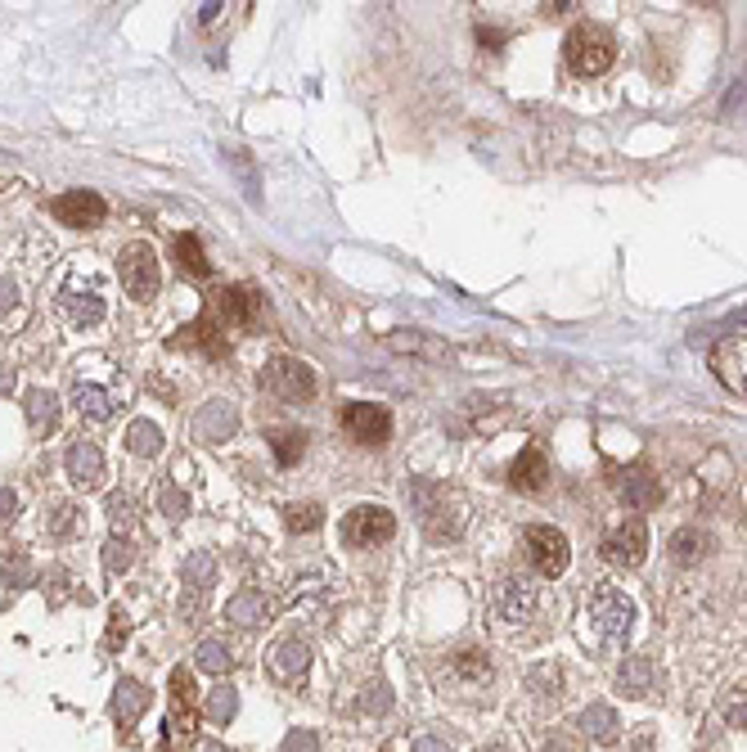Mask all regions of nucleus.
Here are the masks:
<instances>
[{
	"mask_svg": "<svg viewBox=\"0 0 747 752\" xmlns=\"http://www.w3.org/2000/svg\"><path fill=\"white\" fill-rule=\"evenodd\" d=\"M45 527H50V536H72V532H77V509H72V505H50Z\"/></svg>",
	"mask_w": 747,
	"mask_h": 752,
	"instance_id": "39",
	"label": "nucleus"
},
{
	"mask_svg": "<svg viewBox=\"0 0 747 752\" xmlns=\"http://www.w3.org/2000/svg\"><path fill=\"white\" fill-rule=\"evenodd\" d=\"M585 622L594 626L608 649H621L635 631V604H630L626 590H617L612 581H594L590 595H585Z\"/></svg>",
	"mask_w": 747,
	"mask_h": 752,
	"instance_id": "1",
	"label": "nucleus"
},
{
	"mask_svg": "<svg viewBox=\"0 0 747 752\" xmlns=\"http://www.w3.org/2000/svg\"><path fill=\"white\" fill-rule=\"evenodd\" d=\"M617 496L626 509H635V514H644V509H653L657 500H662V482L653 478L648 469H626L617 482Z\"/></svg>",
	"mask_w": 747,
	"mask_h": 752,
	"instance_id": "16",
	"label": "nucleus"
},
{
	"mask_svg": "<svg viewBox=\"0 0 747 752\" xmlns=\"http://www.w3.org/2000/svg\"><path fill=\"white\" fill-rule=\"evenodd\" d=\"M72 401H77V410H81V415H90V419H108V415H113V406H117V397L108 388H99V383H77Z\"/></svg>",
	"mask_w": 747,
	"mask_h": 752,
	"instance_id": "29",
	"label": "nucleus"
},
{
	"mask_svg": "<svg viewBox=\"0 0 747 752\" xmlns=\"http://www.w3.org/2000/svg\"><path fill=\"white\" fill-rule=\"evenodd\" d=\"M563 59L576 77H599L612 68L617 46H612V32H603L599 23H576L563 41Z\"/></svg>",
	"mask_w": 747,
	"mask_h": 752,
	"instance_id": "3",
	"label": "nucleus"
},
{
	"mask_svg": "<svg viewBox=\"0 0 747 752\" xmlns=\"http://www.w3.org/2000/svg\"><path fill=\"white\" fill-rule=\"evenodd\" d=\"M270 451H275V460L288 469V464L302 460V451H306V433H302V428H270Z\"/></svg>",
	"mask_w": 747,
	"mask_h": 752,
	"instance_id": "30",
	"label": "nucleus"
},
{
	"mask_svg": "<svg viewBox=\"0 0 747 752\" xmlns=\"http://www.w3.org/2000/svg\"><path fill=\"white\" fill-rule=\"evenodd\" d=\"M743 109H747V73L738 77V82L729 86V95H725V100H720V118H725V122H734V113H743Z\"/></svg>",
	"mask_w": 747,
	"mask_h": 752,
	"instance_id": "41",
	"label": "nucleus"
},
{
	"mask_svg": "<svg viewBox=\"0 0 747 752\" xmlns=\"http://www.w3.org/2000/svg\"><path fill=\"white\" fill-rule=\"evenodd\" d=\"M644 554H648L644 518H626V523H621L617 532H608V541H603V559H608L612 568H639Z\"/></svg>",
	"mask_w": 747,
	"mask_h": 752,
	"instance_id": "11",
	"label": "nucleus"
},
{
	"mask_svg": "<svg viewBox=\"0 0 747 752\" xmlns=\"http://www.w3.org/2000/svg\"><path fill=\"white\" fill-rule=\"evenodd\" d=\"M117 275H122V289L131 293L135 302H149L153 293H158V284H162V275H158V253H153V244H144V239L126 244L122 253H117Z\"/></svg>",
	"mask_w": 747,
	"mask_h": 752,
	"instance_id": "4",
	"label": "nucleus"
},
{
	"mask_svg": "<svg viewBox=\"0 0 747 752\" xmlns=\"http://www.w3.org/2000/svg\"><path fill=\"white\" fill-rule=\"evenodd\" d=\"M63 464H68V478L77 482V487H86V491H95L99 482H104V455H99V446L86 442V437L68 446V460H63Z\"/></svg>",
	"mask_w": 747,
	"mask_h": 752,
	"instance_id": "17",
	"label": "nucleus"
},
{
	"mask_svg": "<svg viewBox=\"0 0 747 752\" xmlns=\"http://www.w3.org/2000/svg\"><path fill=\"white\" fill-rule=\"evenodd\" d=\"M189 676H194L189 667H176V671H171V698H176L180 712H189V707H194V685H189Z\"/></svg>",
	"mask_w": 747,
	"mask_h": 752,
	"instance_id": "40",
	"label": "nucleus"
},
{
	"mask_svg": "<svg viewBox=\"0 0 747 752\" xmlns=\"http://www.w3.org/2000/svg\"><path fill=\"white\" fill-rule=\"evenodd\" d=\"M266 667L275 680H284V685H297V680L306 676V667H311V644L297 640V635H288V640H279L275 649L266 653Z\"/></svg>",
	"mask_w": 747,
	"mask_h": 752,
	"instance_id": "14",
	"label": "nucleus"
},
{
	"mask_svg": "<svg viewBox=\"0 0 747 752\" xmlns=\"http://www.w3.org/2000/svg\"><path fill=\"white\" fill-rule=\"evenodd\" d=\"M261 383H270V392L284 401H311L315 397V370L297 356H275L261 374Z\"/></svg>",
	"mask_w": 747,
	"mask_h": 752,
	"instance_id": "8",
	"label": "nucleus"
},
{
	"mask_svg": "<svg viewBox=\"0 0 747 752\" xmlns=\"http://www.w3.org/2000/svg\"><path fill=\"white\" fill-rule=\"evenodd\" d=\"M234 712H239V694H234V685H216L212 694H207V703H203V716H207V721H216V725H225Z\"/></svg>",
	"mask_w": 747,
	"mask_h": 752,
	"instance_id": "33",
	"label": "nucleus"
},
{
	"mask_svg": "<svg viewBox=\"0 0 747 752\" xmlns=\"http://www.w3.org/2000/svg\"><path fill=\"white\" fill-rule=\"evenodd\" d=\"M212 581H216V559H212L207 550H194V554L185 559V586L194 590V595H203Z\"/></svg>",
	"mask_w": 747,
	"mask_h": 752,
	"instance_id": "31",
	"label": "nucleus"
},
{
	"mask_svg": "<svg viewBox=\"0 0 747 752\" xmlns=\"http://www.w3.org/2000/svg\"><path fill=\"white\" fill-rule=\"evenodd\" d=\"M149 703H153V694L140 685V680H117V689H113V716H117V725H122V730H131V725L149 712Z\"/></svg>",
	"mask_w": 747,
	"mask_h": 752,
	"instance_id": "20",
	"label": "nucleus"
},
{
	"mask_svg": "<svg viewBox=\"0 0 747 752\" xmlns=\"http://www.w3.org/2000/svg\"><path fill=\"white\" fill-rule=\"evenodd\" d=\"M270 617V599L261 595L257 586H243L230 595V604H225V622L243 626V631H252V626H261Z\"/></svg>",
	"mask_w": 747,
	"mask_h": 752,
	"instance_id": "18",
	"label": "nucleus"
},
{
	"mask_svg": "<svg viewBox=\"0 0 747 752\" xmlns=\"http://www.w3.org/2000/svg\"><path fill=\"white\" fill-rule=\"evenodd\" d=\"M230 649H225L221 640H203L194 649V667L198 671H207V676H225V671H230Z\"/></svg>",
	"mask_w": 747,
	"mask_h": 752,
	"instance_id": "32",
	"label": "nucleus"
},
{
	"mask_svg": "<svg viewBox=\"0 0 747 752\" xmlns=\"http://www.w3.org/2000/svg\"><path fill=\"white\" fill-rule=\"evenodd\" d=\"M617 685L626 698H648L657 689V662L648 658V653H635V658L621 662L617 671Z\"/></svg>",
	"mask_w": 747,
	"mask_h": 752,
	"instance_id": "19",
	"label": "nucleus"
},
{
	"mask_svg": "<svg viewBox=\"0 0 747 752\" xmlns=\"http://www.w3.org/2000/svg\"><path fill=\"white\" fill-rule=\"evenodd\" d=\"M342 428H347V437L356 446L378 451V446H387V437H392V415H387L383 406H374V401H351V406L342 410Z\"/></svg>",
	"mask_w": 747,
	"mask_h": 752,
	"instance_id": "7",
	"label": "nucleus"
},
{
	"mask_svg": "<svg viewBox=\"0 0 747 752\" xmlns=\"http://www.w3.org/2000/svg\"><path fill=\"white\" fill-rule=\"evenodd\" d=\"M221 311H225V325L230 329H257L261 320V293L252 284H230L221 293Z\"/></svg>",
	"mask_w": 747,
	"mask_h": 752,
	"instance_id": "15",
	"label": "nucleus"
},
{
	"mask_svg": "<svg viewBox=\"0 0 747 752\" xmlns=\"http://www.w3.org/2000/svg\"><path fill=\"white\" fill-rule=\"evenodd\" d=\"M225 163L234 167V172L243 176V185H248V194H257V172L248 167V158H243V149H225Z\"/></svg>",
	"mask_w": 747,
	"mask_h": 752,
	"instance_id": "44",
	"label": "nucleus"
},
{
	"mask_svg": "<svg viewBox=\"0 0 747 752\" xmlns=\"http://www.w3.org/2000/svg\"><path fill=\"white\" fill-rule=\"evenodd\" d=\"M527 694H536L540 703H563V667L536 662V667L527 671Z\"/></svg>",
	"mask_w": 747,
	"mask_h": 752,
	"instance_id": "25",
	"label": "nucleus"
},
{
	"mask_svg": "<svg viewBox=\"0 0 747 752\" xmlns=\"http://www.w3.org/2000/svg\"><path fill=\"white\" fill-rule=\"evenodd\" d=\"M477 41H482V46H486V50H500L504 32H500V28H477Z\"/></svg>",
	"mask_w": 747,
	"mask_h": 752,
	"instance_id": "49",
	"label": "nucleus"
},
{
	"mask_svg": "<svg viewBox=\"0 0 747 752\" xmlns=\"http://www.w3.org/2000/svg\"><path fill=\"white\" fill-rule=\"evenodd\" d=\"M63 307L72 311L77 325H99V320H104V298H99V293H68Z\"/></svg>",
	"mask_w": 747,
	"mask_h": 752,
	"instance_id": "34",
	"label": "nucleus"
},
{
	"mask_svg": "<svg viewBox=\"0 0 747 752\" xmlns=\"http://www.w3.org/2000/svg\"><path fill=\"white\" fill-rule=\"evenodd\" d=\"M162 442H167V437H162V428L153 424V419H131V428H126V451L131 455L149 460V455L162 451Z\"/></svg>",
	"mask_w": 747,
	"mask_h": 752,
	"instance_id": "28",
	"label": "nucleus"
},
{
	"mask_svg": "<svg viewBox=\"0 0 747 752\" xmlns=\"http://www.w3.org/2000/svg\"><path fill=\"white\" fill-rule=\"evenodd\" d=\"M284 523L293 527V532H315V527L324 523V509L315 505V500H306V505H288L284 509Z\"/></svg>",
	"mask_w": 747,
	"mask_h": 752,
	"instance_id": "35",
	"label": "nucleus"
},
{
	"mask_svg": "<svg viewBox=\"0 0 747 752\" xmlns=\"http://www.w3.org/2000/svg\"><path fill=\"white\" fill-rule=\"evenodd\" d=\"M720 716H725L734 730H747V689H725V694H720Z\"/></svg>",
	"mask_w": 747,
	"mask_h": 752,
	"instance_id": "36",
	"label": "nucleus"
},
{
	"mask_svg": "<svg viewBox=\"0 0 747 752\" xmlns=\"http://www.w3.org/2000/svg\"><path fill=\"white\" fill-rule=\"evenodd\" d=\"M545 478H549V464H545V455H540L536 446H527V451L513 460V469H509V482L518 491H540V487H545Z\"/></svg>",
	"mask_w": 747,
	"mask_h": 752,
	"instance_id": "24",
	"label": "nucleus"
},
{
	"mask_svg": "<svg viewBox=\"0 0 747 752\" xmlns=\"http://www.w3.org/2000/svg\"><path fill=\"white\" fill-rule=\"evenodd\" d=\"M576 725H581V734H585V739H594V743H617V734H621V721H617V712H612L608 703H590Z\"/></svg>",
	"mask_w": 747,
	"mask_h": 752,
	"instance_id": "23",
	"label": "nucleus"
},
{
	"mask_svg": "<svg viewBox=\"0 0 747 752\" xmlns=\"http://www.w3.org/2000/svg\"><path fill=\"white\" fill-rule=\"evenodd\" d=\"M437 680L450 689V694H482V689H491V658H486L482 649H459L450 653L446 662H441Z\"/></svg>",
	"mask_w": 747,
	"mask_h": 752,
	"instance_id": "5",
	"label": "nucleus"
},
{
	"mask_svg": "<svg viewBox=\"0 0 747 752\" xmlns=\"http://www.w3.org/2000/svg\"><path fill=\"white\" fill-rule=\"evenodd\" d=\"M711 545H716V541H711V532H702V527L689 523V527H680V532L671 536V559L684 563V568H693V563H702L711 554Z\"/></svg>",
	"mask_w": 747,
	"mask_h": 752,
	"instance_id": "21",
	"label": "nucleus"
},
{
	"mask_svg": "<svg viewBox=\"0 0 747 752\" xmlns=\"http://www.w3.org/2000/svg\"><path fill=\"white\" fill-rule=\"evenodd\" d=\"M464 527H468V514H464V505H459L450 491H441L437 496V505L423 514V532H428V541H459L464 536Z\"/></svg>",
	"mask_w": 747,
	"mask_h": 752,
	"instance_id": "13",
	"label": "nucleus"
},
{
	"mask_svg": "<svg viewBox=\"0 0 747 752\" xmlns=\"http://www.w3.org/2000/svg\"><path fill=\"white\" fill-rule=\"evenodd\" d=\"M108 518H113L117 532H122V527H131V523H135V505H131V496H108Z\"/></svg>",
	"mask_w": 747,
	"mask_h": 752,
	"instance_id": "43",
	"label": "nucleus"
},
{
	"mask_svg": "<svg viewBox=\"0 0 747 752\" xmlns=\"http://www.w3.org/2000/svg\"><path fill=\"white\" fill-rule=\"evenodd\" d=\"M387 343H392L396 352L419 356V361H432V365L450 361V347L432 343V338H428V334H419V329H396V334H387Z\"/></svg>",
	"mask_w": 747,
	"mask_h": 752,
	"instance_id": "22",
	"label": "nucleus"
},
{
	"mask_svg": "<svg viewBox=\"0 0 747 752\" xmlns=\"http://www.w3.org/2000/svg\"><path fill=\"white\" fill-rule=\"evenodd\" d=\"M14 514H18V496L9 487H0V523H9Z\"/></svg>",
	"mask_w": 747,
	"mask_h": 752,
	"instance_id": "48",
	"label": "nucleus"
},
{
	"mask_svg": "<svg viewBox=\"0 0 747 752\" xmlns=\"http://www.w3.org/2000/svg\"><path fill=\"white\" fill-rule=\"evenodd\" d=\"M410 752H455V743H450L446 734H419V739L410 743Z\"/></svg>",
	"mask_w": 747,
	"mask_h": 752,
	"instance_id": "45",
	"label": "nucleus"
},
{
	"mask_svg": "<svg viewBox=\"0 0 747 752\" xmlns=\"http://www.w3.org/2000/svg\"><path fill=\"white\" fill-rule=\"evenodd\" d=\"M396 536V518L392 509L383 505H356L347 518H342V541L356 545V550H365V545H383Z\"/></svg>",
	"mask_w": 747,
	"mask_h": 752,
	"instance_id": "6",
	"label": "nucleus"
},
{
	"mask_svg": "<svg viewBox=\"0 0 747 752\" xmlns=\"http://www.w3.org/2000/svg\"><path fill=\"white\" fill-rule=\"evenodd\" d=\"M50 212L72 230H95V226H104L108 203L99 199L95 190H68V194H59V199L50 203Z\"/></svg>",
	"mask_w": 747,
	"mask_h": 752,
	"instance_id": "10",
	"label": "nucleus"
},
{
	"mask_svg": "<svg viewBox=\"0 0 747 752\" xmlns=\"http://www.w3.org/2000/svg\"><path fill=\"white\" fill-rule=\"evenodd\" d=\"M522 545H527V559L540 577H558L567 568V536L549 523H536L522 532Z\"/></svg>",
	"mask_w": 747,
	"mask_h": 752,
	"instance_id": "9",
	"label": "nucleus"
},
{
	"mask_svg": "<svg viewBox=\"0 0 747 752\" xmlns=\"http://www.w3.org/2000/svg\"><path fill=\"white\" fill-rule=\"evenodd\" d=\"M387 707H392V694H387V680H369V685L360 689V712H365V716H383Z\"/></svg>",
	"mask_w": 747,
	"mask_h": 752,
	"instance_id": "37",
	"label": "nucleus"
},
{
	"mask_svg": "<svg viewBox=\"0 0 747 752\" xmlns=\"http://www.w3.org/2000/svg\"><path fill=\"white\" fill-rule=\"evenodd\" d=\"M27 424H32V433H50V428L59 424V397L45 388L27 392Z\"/></svg>",
	"mask_w": 747,
	"mask_h": 752,
	"instance_id": "26",
	"label": "nucleus"
},
{
	"mask_svg": "<svg viewBox=\"0 0 747 752\" xmlns=\"http://www.w3.org/2000/svg\"><path fill=\"white\" fill-rule=\"evenodd\" d=\"M198 752H230V748H221V743H198Z\"/></svg>",
	"mask_w": 747,
	"mask_h": 752,
	"instance_id": "50",
	"label": "nucleus"
},
{
	"mask_svg": "<svg viewBox=\"0 0 747 752\" xmlns=\"http://www.w3.org/2000/svg\"><path fill=\"white\" fill-rule=\"evenodd\" d=\"M14 302H18V284L9 280V275H0V316H5Z\"/></svg>",
	"mask_w": 747,
	"mask_h": 752,
	"instance_id": "47",
	"label": "nucleus"
},
{
	"mask_svg": "<svg viewBox=\"0 0 747 752\" xmlns=\"http://www.w3.org/2000/svg\"><path fill=\"white\" fill-rule=\"evenodd\" d=\"M234 428H239V410H234V401L225 397H212L203 410L194 415V424H189V433L198 437V442L216 446V442H230Z\"/></svg>",
	"mask_w": 747,
	"mask_h": 752,
	"instance_id": "12",
	"label": "nucleus"
},
{
	"mask_svg": "<svg viewBox=\"0 0 747 752\" xmlns=\"http://www.w3.org/2000/svg\"><path fill=\"white\" fill-rule=\"evenodd\" d=\"M477 752H513V748H504V743H486V748H477Z\"/></svg>",
	"mask_w": 747,
	"mask_h": 752,
	"instance_id": "52",
	"label": "nucleus"
},
{
	"mask_svg": "<svg viewBox=\"0 0 747 752\" xmlns=\"http://www.w3.org/2000/svg\"><path fill=\"white\" fill-rule=\"evenodd\" d=\"M491 617L500 631L518 635L522 626L540 617V586L527 572H500L491 581Z\"/></svg>",
	"mask_w": 747,
	"mask_h": 752,
	"instance_id": "2",
	"label": "nucleus"
},
{
	"mask_svg": "<svg viewBox=\"0 0 747 752\" xmlns=\"http://www.w3.org/2000/svg\"><path fill=\"white\" fill-rule=\"evenodd\" d=\"M131 559H135V554H131V545H126V541H117V536L104 545V568L113 572V577H117V572H126V568H131Z\"/></svg>",
	"mask_w": 747,
	"mask_h": 752,
	"instance_id": "42",
	"label": "nucleus"
},
{
	"mask_svg": "<svg viewBox=\"0 0 747 752\" xmlns=\"http://www.w3.org/2000/svg\"><path fill=\"white\" fill-rule=\"evenodd\" d=\"M284 752H320V739H315L311 730H293L284 739Z\"/></svg>",
	"mask_w": 747,
	"mask_h": 752,
	"instance_id": "46",
	"label": "nucleus"
},
{
	"mask_svg": "<svg viewBox=\"0 0 747 752\" xmlns=\"http://www.w3.org/2000/svg\"><path fill=\"white\" fill-rule=\"evenodd\" d=\"M158 505H162V514H167V518H185L189 514V496L180 487H171V482H162V487H158Z\"/></svg>",
	"mask_w": 747,
	"mask_h": 752,
	"instance_id": "38",
	"label": "nucleus"
},
{
	"mask_svg": "<svg viewBox=\"0 0 747 752\" xmlns=\"http://www.w3.org/2000/svg\"><path fill=\"white\" fill-rule=\"evenodd\" d=\"M171 257H176V266L185 275H194V280H203L212 266H207V253H203V244H198L194 235H176L171 239Z\"/></svg>",
	"mask_w": 747,
	"mask_h": 752,
	"instance_id": "27",
	"label": "nucleus"
},
{
	"mask_svg": "<svg viewBox=\"0 0 747 752\" xmlns=\"http://www.w3.org/2000/svg\"><path fill=\"white\" fill-rule=\"evenodd\" d=\"M545 752H572V748H567V743L563 739H554V743H549V748Z\"/></svg>",
	"mask_w": 747,
	"mask_h": 752,
	"instance_id": "51",
	"label": "nucleus"
}]
</instances>
